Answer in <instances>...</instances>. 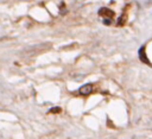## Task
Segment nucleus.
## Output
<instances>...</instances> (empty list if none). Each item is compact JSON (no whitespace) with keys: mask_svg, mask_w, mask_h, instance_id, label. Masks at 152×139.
<instances>
[{"mask_svg":"<svg viewBox=\"0 0 152 139\" xmlns=\"http://www.w3.org/2000/svg\"><path fill=\"white\" fill-rule=\"evenodd\" d=\"M99 15L104 17V19H112L113 15H115V13L112 10L107 8V7H102V8L99 10Z\"/></svg>","mask_w":152,"mask_h":139,"instance_id":"f257e3e1","label":"nucleus"},{"mask_svg":"<svg viewBox=\"0 0 152 139\" xmlns=\"http://www.w3.org/2000/svg\"><path fill=\"white\" fill-rule=\"evenodd\" d=\"M80 94L81 95H89L91 91H93V86L91 84H84L80 88Z\"/></svg>","mask_w":152,"mask_h":139,"instance_id":"f03ea898","label":"nucleus"},{"mask_svg":"<svg viewBox=\"0 0 152 139\" xmlns=\"http://www.w3.org/2000/svg\"><path fill=\"white\" fill-rule=\"evenodd\" d=\"M139 57H140V61H142V62H145L146 64L150 65V61L147 59L146 53H145V48H141V49L139 50Z\"/></svg>","mask_w":152,"mask_h":139,"instance_id":"7ed1b4c3","label":"nucleus"},{"mask_svg":"<svg viewBox=\"0 0 152 139\" xmlns=\"http://www.w3.org/2000/svg\"><path fill=\"white\" fill-rule=\"evenodd\" d=\"M50 112H51V113H59V112H61V108H59V107H53V108H51Z\"/></svg>","mask_w":152,"mask_h":139,"instance_id":"20e7f679","label":"nucleus"}]
</instances>
